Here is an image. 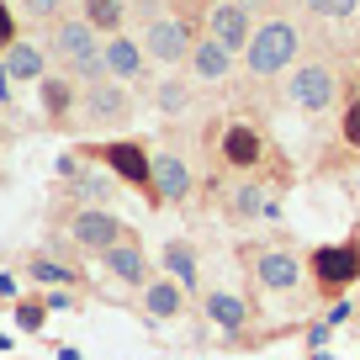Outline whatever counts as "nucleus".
Masks as SVG:
<instances>
[{"mask_svg": "<svg viewBox=\"0 0 360 360\" xmlns=\"http://www.w3.org/2000/svg\"><path fill=\"white\" fill-rule=\"evenodd\" d=\"M159 270H165V281H175L186 297L202 292V255H196L191 238H165V249H159Z\"/></svg>", "mask_w": 360, "mask_h": 360, "instance_id": "obj_16", "label": "nucleus"}, {"mask_svg": "<svg viewBox=\"0 0 360 360\" xmlns=\"http://www.w3.org/2000/svg\"><path fill=\"white\" fill-rule=\"evenodd\" d=\"M180 313H186V292H180L175 281H165V276H154V281L143 286V318H154V323H175Z\"/></svg>", "mask_w": 360, "mask_h": 360, "instance_id": "obj_21", "label": "nucleus"}, {"mask_svg": "<svg viewBox=\"0 0 360 360\" xmlns=\"http://www.w3.org/2000/svg\"><path fill=\"white\" fill-rule=\"evenodd\" d=\"M307 276H313L318 297H345L349 286H360V233L339 238V244H318L307 255Z\"/></svg>", "mask_w": 360, "mask_h": 360, "instance_id": "obj_4", "label": "nucleus"}, {"mask_svg": "<svg viewBox=\"0 0 360 360\" xmlns=\"http://www.w3.org/2000/svg\"><path fill=\"white\" fill-rule=\"evenodd\" d=\"M75 96H79V85L69 75H43L37 79V101H43L48 122H69V117H75Z\"/></svg>", "mask_w": 360, "mask_h": 360, "instance_id": "obj_20", "label": "nucleus"}, {"mask_svg": "<svg viewBox=\"0 0 360 360\" xmlns=\"http://www.w3.org/2000/svg\"><path fill=\"white\" fill-rule=\"evenodd\" d=\"M307 11H313L318 22H355L360 0H307Z\"/></svg>", "mask_w": 360, "mask_h": 360, "instance_id": "obj_28", "label": "nucleus"}, {"mask_svg": "<svg viewBox=\"0 0 360 360\" xmlns=\"http://www.w3.org/2000/svg\"><path fill=\"white\" fill-rule=\"evenodd\" d=\"M43 53L53 58L69 79H79V85H101V79H112V75H106V43L90 32L79 16H58V22L48 27Z\"/></svg>", "mask_w": 360, "mask_h": 360, "instance_id": "obj_1", "label": "nucleus"}, {"mask_svg": "<svg viewBox=\"0 0 360 360\" xmlns=\"http://www.w3.org/2000/svg\"><path fill=\"white\" fill-rule=\"evenodd\" d=\"M27 276L43 281V286H58V292H85V276L75 265H64V259H53V255H32L27 259Z\"/></svg>", "mask_w": 360, "mask_h": 360, "instance_id": "obj_23", "label": "nucleus"}, {"mask_svg": "<svg viewBox=\"0 0 360 360\" xmlns=\"http://www.w3.org/2000/svg\"><path fill=\"white\" fill-rule=\"evenodd\" d=\"M228 223H281V191L265 180H233L223 191Z\"/></svg>", "mask_w": 360, "mask_h": 360, "instance_id": "obj_10", "label": "nucleus"}, {"mask_svg": "<svg viewBox=\"0 0 360 360\" xmlns=\"http://www.w3.org/2000/svg\"><path fill=\"white\" fill-rule=\"evenodd\" d=\"M191 48H196V32L180 11H165V16H148L143 22V53L148 64H191Z\"/></svg>", "mask_w": 360, "mask_h": 360, "instance_id": "obj_7", "label": "nucleus"}, {"mask_svg": "<svg viewBox=\"0 0 360 360\" xmlns=\"http://www.w3.org/2000/svg\"><path fill=\"white\" fill-rule=\"evenodd\" d=\"M202 313H207V323L212 328H223L228 339H244V328H249V302L238 292H202Z\"/></svg>", "mask_w": 360, "mask_h": 360, "instance_id": "obj_18", "label": "nucleus"}, {"mask_svg": "<svg viewBox=\"0 0 360 360\" xmlns=\"http://www.w3.org/2000/svg\"><path fill=\"white\" fill-rule=\"evenodd\" d=\"M148 180H154V207H186L196 196V169L191 159L180 154V148H154V169H148Z\"/></svg>", "mask_w": 360, "mask_h": 360, "instance_id": "obj_9", "label": "nucleus"}, {"mask_svg": "<svg viewBox=\"0 0 360 360\" xmlns=\"http://www.w3.org/2000/svg\"><path fill=\"white\" fill-rule=\"evenodd\" d=\"M11 101H16V90H11V79L0 75V106H11Z\"/></svg>", "mask_w": 360, "mask_h": 360, "instance_id": "obj_35", "label": "nucleus"}, {"mask_svg": "<svg viewBox=\"0 0 360 360\" xmlns=\"http://www.w3.org/2000/svg\"><path fill=\"white\" fill-rule=\"evenodd\" d=\"M106 75H112L117 85H138V90H143L148 85V53H143V43L127 37V32L106 37Z\"/></svg>", "mask_w": 360, "mask_h": 360, "instance_id": "obj_17", "label": "nucleus"}, {"mask_svg": "<svg viewBox=\"0 0 360 360\" xmlns=\"http://www.w3.org/2000/svg\"><path fill=\"white\" fill-rule=\"evenodd\" d=\"M0 297H11V302H16V276H11V270H0Z\"/></svg>", "mask_w": 360, "mask_h": 360, "instance_id": "obj_33", "label": "nucleus"}, {"mask_svg": "<svg viewBox=\"0 0 360 360\" xmlns=\"http://www.w3.org/2000/svg\"><path fill=\"white\" fill-rule=\"evenodd\" d=\"M64 6L69 0H16V16L32 22V27H53L58 16H64Z\"/></svg>", "mask_w": 360, "mask_h": 360, "instance_id": "obj_26", "label": "nucleus"}, {"mask_svg": "<svg viewBox=\"0 0 360 360\" xmlns=\"http://www.w3.org/2000/svg\"><path fill=\"white\" fill-rule=\"evenodd\" d=\"M207 37L217 48H228V53H244L249 37H255V16L244 6H233V0H217V6H207Z\"/></svg>", "mask_w": 360, "mask_h": 360, "instance_id": "obj_15", "label": "nucleus"}, {"mask_svg": "<svg viewBox=\"0 0 360 360\" xmlns=\"http://www.w3.org/2000/svg\"><path fill=\"white\" fill-rule=\"evenodd\" d=\"M191 75L207 79V85H223V79L233 75V53H228V48H217L212 37H196V48H191Z\"/></svg>", "mask_w": 360, "mask_h": 360, "instance_id": "obj_22", "label": "nucleus"}, {"mask_svg": "<svg viewBox=\"0 0 360 360\" xmlns=\"http://www.w3.org/2000/svg\"><path fill=\"white\" fill-rule=\"evenodd\" d=\"M122 0H79V22H85L90 27V32H96V37H117V32H122Z\"/></svg>", "mask_w": 360, "mask_h": 360, "instance_id": "obj_24", "label": "nucleus"}, {"mask_svg": "<svg viewBox=\"0 0 360 360\" xmlns=\"http://www.w3.org/2000/svg\"><path fill=\"white\" fill-rule=\"evenodd\" d=\"M58 191L75 202V212L79 207H96V212H112V202H117V186L106 169H96V165H85L79 154H58Z\"/></svg>", "mask_w": 360, "mask_h": 360, "instance_id": "obj_5", "label": "nucleus"}, {"mask_svg": "<svg viewBox=\"0 0 360 360\" xmlns=\"http://www.w3.org/2000/svg\"><path fill=\"white\" fill-rule=\"evenodd\" d=\"M265 148L270 143H265V133H259L255 122H228L223 138H217V159H223L228 169H238V175L265 165Z\"/></svg>", "mask_w": 360, "mask_h": 360, "instance_id": "obj_14", "label": "nucleus"}, {"mask_svg": "<svg viewBox=\"0 0 360 360\" xmlns=\"http://www.w3.org/2000/svg\"><path fill=\"white\" fill-rule=\"evenodd\" d=\"M334 101H339V75L323 64V58H307V64L292 69V79H286V106H292V112L323 117Z\"/></svg>", "mask_w": 360, "mask_h": 360, "instance_id": "obj_6", "label": "nucleus"}, {"mask_svg": "<svg viewBox=\"0 0 360 360\" xmlns=\"http://www.w3.org/2000/svg\"><path fill=\"white\" fill-rule=\"evenodd\" d=\"M43 307H48V313H75L79 292H43Z\"/></svg>", "mask_w": 360, "mask_h": 360, "instance_id": "obj_30", "label": "nucleus"}, {"mask_svg": "<svg viewBox=\"0 0 360 360\" xmlns=\"http://www.w3.org/2000/svg\"><path fill=\"white\" fill-rule=\"evenodd\" d=\"M148 101H154L159 117H180L186 106H191V79H180V75L159 79V85H148Z\"/></svg>", "mask_w": 360, "mask_h": 360, "instance_id": "obj_25", "label": "nucleus"}, {"mask_svg": "<svg viewBox=\"0 0 360 360\" xmlns=\"http://www.w3.org/2000/svg\"><path fill=\"white\" fill-rule=\"evenodd\" d=\"M323 323H328V328H334V323H349V302H334V307L323 313Z\"/></svg>", "mask_w": 360, "mask_h": 360, "instance_id": "obj_31", "label": "nucleus"}, {"mask_svg": "<svg viewBox=\"0 0 360 360\" xmlns=\"http://www.w3.org/2000/svg\"><path fill=\"white\" fill-rule=\"evenodd\" d=\"M79 159H85V165H101L106 175L117 180V186H133V191H143L148 202H154V180H148V169H154V148H148L143 138H112V143H79Z\"/></svg>", "mask_w": 360, "mask_h": 360, "instance_id": "obj_3", "label": "nucleus"}, {"mask_svg": "<svg viewBox=\"0 0 360 360\" xmlns=\"http://www.w3.org/2000/svg\"><path fill=\"white\" fill-rule=\"evenodd\" d=\"M69 238L101 259L112 244H122V238H127V223H122L117 212H96V207H79V212H69Z\"/></svg>", "mask_w": 360, "mask_h": 360, "instance_id": "obj_11", "label": "nucleus"}, {"mask_svg": "<svg viewBox=\"0 0 360 360\" xmlns=\"http://www.w3.org/2000/svg\"><path fill=\"white\" fill-rule=\"evenodd\" d=\"M127 117H133V90H122L117 79L79 85V96H75V122H85V127H122Z\"/></svg>", "mask_w": 360, "mask_h": 360, "instance_id": "obj_8", "label": "nucleus"}, {"mask_svg": "<svg viewBox=\"0 0 360 360\" xmlns=\"http://www.w3.org/2000/svg\"><path fill=\"white\" fill-rule=\"evenodd\" d=\"M355 196H360V175H355Z\"/></svg>", "mask_w": 360, "mask_h": 360, "instance_id": "obj_36", "label": "nucleus"}, {"mask_svg": "<svg viewBox=\"0 0 360 360\" xmlns=\"http://www.w3.org/2000/svg\"><path fill=\"white\" fill-rule=\"evenodd\" d=\"M339 138H345V148L360 154V96H349L345 112H339Z\"/></svg>", "mask_w": 360, "mask_h": 360, "instance_id": "obj_29", "label": "nucleus"}, {"mask_svg": "<svg viewBox=\"0 0 360 360\" xmlns=\"http://www.w3.org/2000/svg\"><path fill=\"white\" fill-rule=\"evenodd\" d=\"M233 6H244V11L255 16V11H270V6H276V0H233Z\"/></svg>", "mask_w": 360, "mask_h": 360, "instance_id": "obj_34", "label": "nucleus"}, {"mask_svg": "<svg viewBox=\"0 0 360 360\" xmlns=\"http://www.w3.org/2000/svg\"><path fill=\"white\" fill-rule=\"evenodd\" d=\"M43 318H48L43 297H16V302H11V323L22 328V334H37V328H43Z\"/></svg>", "mask_w": 360, "mask_h": 360, "instance_id": "obj_27", "label": "nucleus"}, {"mask_svg": "<svg viewBox=\"0 0 360 360\" xmlns=\"http://www.w3.org/2000/svg\"><path fill=\"white\" fill-rule=\"evenodd\" d=\"M328 345V323H313L307 328V349H323Z\"/></svg>", "mask_w": 360, "mask_h": 360, "instance_id": "obj_32", "label": "nucleus"}, {"mask_svg": "<svg viewBox=\"0 0 360 360\" xmlns=\"http://www.w3.org/2000/svg\"><path fill=\"white\" fill-rule=\"evenodd\" d=\"M101 265H106V276H112V281L133 286V292H143V286L154 281V259H148V249H143V238H138V233H127L122 244H112V249L101 255Z\"/></svg>", "mask_w": 360, "mask_h": 360, "instance_id": "obj_13", "label": "nucleus"}, {"mask_svg": "<svg viewBox=\"0 0 360 360\" xmlns=\"http://www.w3.org/2000/svg\"><path fill=\"white\" fill-rule=\"evenodd\" d=\"M249 276L259 292H297L302 286V259L292 249H249Z\"/></svg>", "mask_w": 360, "mask_h": 360, "instance_id": "obj_12", "label": "nucleus"}, {"mask_svg": "<svg viewBox=\"0 0 360 360\" xmlns=\"http://www.w3.org/2000/svg\"><path fill=\"white\" fill-rule=\"evenodd\" d=\"M0 75L11 79V85H37V79L48 75V53H43V43H11L6 53H0Z\"/></svg>", "mask_w": 360, "mask_h": 360, "instance_id": "obj_19", "label": "nucleus"}, {"mask_svg": "<svg viewBox=\"0 0 360 360\" xmlns=\"http://www.w3.org/2000/svg\"><path fill=\"white\" fill-rule=\"evenodd\" d=\"M297 64H302V32H297V22L265 16L255 27V37H249V48H244V75L249 79H276Z\"/></svg>", "mask_w": 360, "mask_h": 360, "instance_id": "obj_2", "label": "nucleus"}]
</instances>
